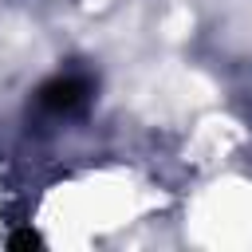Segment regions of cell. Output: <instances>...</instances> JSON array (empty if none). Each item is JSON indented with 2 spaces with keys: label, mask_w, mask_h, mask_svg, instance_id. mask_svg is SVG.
I'll return each instance as SVG.
<instances>
[{
  "label": "cell",
  "mask_w": 252,
  "mask_h": 252,
  "mask_svg": "<svg viewBox=\"0 0 252 252\" xmlns=\"http://www.w3.org/2000/svg\"><path fill=\"white\" fill-rule=\"evenodd\" d=\"M39 110L47 114H75L91 102V79L87 75H55L51 83L39 87Z\"/></svg>",
  "instance_id": "6da1fadb"
},
{
  "label": "cell",
  "mask_w": 252,
  "mask_h": 252,
  "mask_svg": "<svg viewBox=\"0 0 252 252\" xmlns=\"http://www.w3.org/2000/svg\"><path fill=\"white\" fill-rule=\"evenodd\" d=\"M8 244H12V248H39L43 240H39V236H35L32 228H24V232H16V236H12Z\"/></svg>",
  "instance_id": "7a4b0ae2"
}]
</instances>
